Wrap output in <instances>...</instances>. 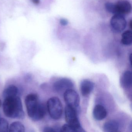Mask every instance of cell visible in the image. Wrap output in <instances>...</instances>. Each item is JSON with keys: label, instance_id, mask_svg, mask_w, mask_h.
<instances>
[{"label": "cell", "instance_id": "cell-1", "mask_svg": "<svg viewBox=\"0 0 132 132\" xmlns=\"http://www.w3.org/2000/svg\"><path fill=\"white\" fill-rule=\"evenodd\" d=\"M25 103L29 117L34 121L42 119L46 113L47 106L40 102L37 94L30 93L26 96Z\"/></svg>", "mask_w": 132, "mask_h": 132}, {"label": "cell", "instance_id": "cell-2", "mask_svg": "<svg viewBox=\"0 0 132 132\" xmlns=\"http://www.w3.org/2000/svg\"><path fill=\"white\" fill-rule=\"evenodd\" d=\"M3 110L5 116L9 118L23 119L25 117L22 102L18 96L4 98Z\"/></svg>", "mask_w": 132, "mask_h": 132}, {"label": "cell", "instance_id": "cell-3", "mask_svg": "<svg viewBox=\"0 0 132 132\" xmlns=\"http://www.w3.org/2000/svg\"><path fill=\"white\" fill-rule=\"evenodd\" d=\"M47 109L52 119H59L61 117L63 112V106L61 102L57 97H52L48 100Z\"/></svg>", "mask_w": 132, "mask_h": 132}, {"label": "cell", "instance_id": "cell-4", "mask_svg": "<svg viewBox=\"0 0 132 132\" xmlns=\"http://www.w3.org/2000/svg\"><path fill=\"white\" fill-rule=\"evenodd\" d=\"M65 115L66 122L75 129L76 132H85L79 121L76 108L67 105L65 109Z\"/></svg>", "mask_w": 132, "mask_h": 132}, {"label": "cell", "instance_id": "cell-5", "mask_svg": "<svg viewBox=\"0 0 132 132\" xmlns=\"http://www.w3.org/2000/svg\"><path fill=\"white\" fill-rule=\"evenodd\" d=\"M64 98L67 105L76 109L79 105V96L75 90L72 89L66 90L64 93Z\"/></svg>", "mask_w": 132, "mask_h": 132}, {"label": "cell", "instance_id": "cell-6", "mask_svg": "<svg viewBox=\"0 0 132 132\" xmlns=\"http://www.w3.org/2000/svg\"><path fill=\"white\" fill-rule=\"evenodd\" d=\"M110 24L114 31L117 32H121L126 28L127 22L124 15L115 14L111 18Z\"/></svg>", "mask_w": 132, "mask_h": 132}, {"label": "cell", "instance_id": "cell-7", "mask_svg": "<svg viewBox=\"0 0 132 132\" xmlns=\"http://www.w3.org/2000/svg\"><path fill=\"white\" fill-rule=\"evenodd\" d=\"M73 84L71 80L69 79L63 78L55 81L53 85V89L56 92L61 93L72 89Z\"/></svg>", "mask_w": 132, "mask_h": 132}, {"label": "cell", "instance_id": "cell-8", "mask_svg": "<svg viewBox=\"0 0 132 132\" xmlns=\"http://www.w3.org/2000/svg\"><path fill=\"white\" fill-rule=\"evenodd\" d=\"M115 5L116 14L124 15L131 13L132 10L131 4L127 0H119Z\"/></svg>", "mask_w": 132, "mask_h": 132}, {"label": "cell", "instance_id": "cell-9", "mask_svg": "<svg viewBox=\"0 0 132 132\" xmlns=\"http://www.w3.org/2000/svg\"><path fill=\"white\" fill-rule=\"evenodd\" d=\"M94 84L90 80L85 79L82 80L80 85V89L82 95L87 96L92 92L94 89Z\"/></svg>", "mask_w": 132, "mask_h": 132}, {"label": "cell", "instance_id": "cell-10", "mask_svg": "<svg viewBox=\"0 0 132 132\" xmlns=\"http://www.w3.org/2000/svg\"><path fill=\"white\" fill-rule=\"evenodd\" d=\"M107 112L105 107L100 105L95 106L93 111V115L95 119L98 120H101L105 118Z\"/></svg>", "mask_w": 132, "mask_h": 132}, {"label": "cell", "instance_id": "cell-11", "mask_svg": "<svg viewBox=\"0 0 132 132\" xmlns=\"http://www.w3.org/2000/svg\"><path fill=\"white\" fill-rule=\"evenodd\" d=\"M18 93L19 89L16 86L14 85H10L4 90L3 93V97L5 98L17 96H18Z\"/></svg>", "mask_w": 132, "mask_h": 132}, {"label": "cell", "instance_id": "cell-12", "mask_svg": "<svg viewBox=\"0 0 132 132\" xmlns=\"http://www.w3.org/2000/svg\"><path fill=\"white\" fill-rule=\"evenodd\" d=\"M103 129L105 132H117L119 129V124L116 120H109L104 124Z\"/></svg>", "mask_w": 132, "mask_h": 132}, {"label": "cell", "instance_id": "cell-13", "mask_svg": "<svg viewBox=\"0 0 132 132\" xmlns=\"http://www.w3.org/2000/svg\"><path fill=\"white\" fill-rule=\"evenodd\" d=\"M122 84L123 87L129 88L132 86V72L130 71H126L123 75L122 79Z\"/></svg>", "mask_w": 132, "mask_h": 132}, {"label": "cell", "instance_id": "cell-14", "mask_svg": "<svg viewBox=\"0 0 132 132\" xmlns=\"http://www.w3.org/2000/svg\"><path fill=\"white\" fill-rule=\"evenodd\" d=\"M25 130V127L22 123L19 121H15L10 125L9 132H24Z\"/></svg>", "mask_w": 132, "mask_h": 132}, {"label": "cell", "instance_id": "cell-15", "mask_svg": "<svg viewBox=\"0 0 132 132\" xmlns=\"http://www.w3.org/2000/svg\"><path fill=\"white\" fill-rule=\"evenodd\" d=\"M121 43L124 45H129L132 44V34L130 30H127L123 33L122 35Z\"/></svg>", "mask_w": 132, "mask_h": 132}, {"label": "cell", "instance_id": "cell-16", "mask_svg": "<svg viewBox=\"0 0 132 132\" xmlns=\"http://www.w3.org/2000/svg\"><path fill=\"white\" fill-rule=\"evenodd\" d=\"M9 123L6 120L0 118V132H9Z\"/></svg>", "mask_w": 132, "mask_h": 132}, {"label": "cell", "instance_id": "cell-17", "mask_svg": "<svg viewBox=\"0 0 132 132\" xmlns=\"http://www.w3.org/2000/svg\"><path fill=\"white\" fill-rule=\"evenodd\" d=\"M105 6L106 10L108 12L113 14H116V5L114 3L110 2H107L105 4Z\"/></svg>", "mask_w": 132, "mask_h": 132}, {"label": "cell", "instance_id": "cell-18", "mask_svg": "<svg viewBox=\"0 0 132 132\" xmlns=\"http://www.w3.org/2000/svg\"><path fill=\"white\" fill-rule=\"evenodd\" d=\"M61 132H76L75 129L71 125L65 124L61 128Z\"/></svg>", "mask_w": 132, "mask_h": 132}, {"label": "cell", "instance_id": "cell-19", "mask_svg": "<svg viewBox=\"0 0 132 132\" xmlns=\"http://www.w3.org/2000/svg\"><path fill=\"white\" fill-rule=\"evenodd\" d=\"M44 132H55L54 127H46L44 129Z\"/></svg>", "mask_w": 132, "mask_h": 132}, {"label": "cell", "instance_id": "cell-20", "mask_svg": "<svg viewBox=\"0 0 132 132\" xmlns=\"http://www.w3.org/2000/svg\"><path fill=\"white\" fill-rule=\"evenodd\" d=\"M60 23L62 26H66L68 24V21L65 19H61L60 20Z\"/></svg>", "mask_w": 132, "mask_h": 132}, {"label": "cell", "instance_id": "cell-21", "mask_svg": "<svg viewBox=\"0 0 132 132\" xmlns=\"http://www.w3.org/2000/svg\"><path fill=\"white\" fill-rule=\"evenodd\" d=\"M32 79V76L30 74H28L25 76V80L27 81H31Z\"/></svg>", "mask_w": 132, "mask_h": 132}, {"label": "cell", "instance_id": "cell-22", "mask_svg": "<svg viewBox=\"0 0 132 132\" xmlns=\"http://www.w3.org/2000/svg\"><path fill=\"white\" fill-rule=\"evenodd\" d=\"M30 1L35 5H38L40 3V0H30Z\"/></svg>", "mask_w": 132, "mask_h": 132}, {"label": "cell", "instance_id": "cell-23", "mask_svg": "<svg viewBox=\"0 0 132 132\" xmlns=\"http://www.w3.org/2000/svg\"><path fill=\"white\" fill-rule=\"evenodd\" d=\"M131 59H132V54H130V55L129 56V60L130 61V64H132V63H131Z\"/></svg>", "mask_w": 132, "mask_h": 132}, {"label": "cell", "instance_id": "cell-24", "mask_svg": "<svg viewBox=\"0 0 132 132\" xmlns=\"http://www.w3.org/2000/svg\"><path fill=\"white\" fill-rule=\"evenodd\" d=\"M131 23H132V21H130V27L131 29L132 28V24H131Z\"/></svg>", "mask_w": 132, "mask_h": 132}, {"label": "cell", "instance_id": "cell-25", "mask_svg": "<svg viewBox=\"0 0 132 132\" xmlns=\"http://www.w3.org/2000/svg\"><path fill=\"white\" fill-rule=\"evenodd\" d=\"M1 99H0V106H1Z\"/></svg>", "mask_w": 132, "mask_h": 132}, {"label": "cell", "instance_id": "cell-26", "mask_svg": "<svg viewBox=\"0 0 132 132\" xmlns=\"http://www.w3.org/2000/svg\"><path fill=\"white\" fill-rule=\"evenodd\" d=\"M1 114H0V118H1Z\"/></svg>", "mask_w": 132, "mask_h": 132}]
</instances>
